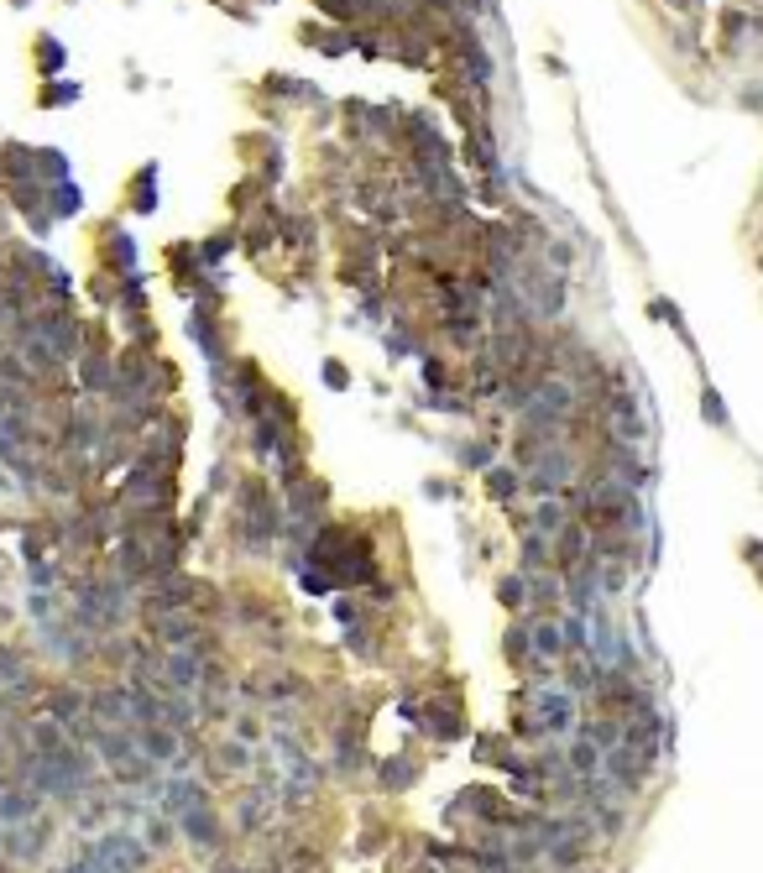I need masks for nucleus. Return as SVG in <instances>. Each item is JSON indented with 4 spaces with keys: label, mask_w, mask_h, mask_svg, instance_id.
Wrapping results in <instances>:
<instances>
[{
    "label": "nucleus",
    "mask_w": 763,
    "mask_h": 873,
    "mask_svg": "<svg viewBox=\"0 0 763 873\" xmlns=\"http://www.w3.org/2000/svg\"><path fill=\"white\" fill-rule=\"evenodd\" d=\"M115 576L126 586L152 581V539L147 534H121V544H115Z\"/></svg>",
    "instance_id": "nucleus-2"
},
{
    "label": "nucleus",
    "mask_w": 763,
    "mask_h": 873,
    "mask_svg": "<svg viewBox=\"0 0 763 873\" xmlns=\"http://www.w3.org/2000/svg\"><path fill=\"white\" fill-rule=\"evenodd\" d=\"M0 685H6V691H16V685H32V670H27V659H21L16 643H0Z\"/></svg>",
    "instance_id": "nucleus-28"
},
{
    "label": "nucleus",
    "mask_w": 763,
    "mask_h": 873,
    "mask_svg": "<svg viewBox=\"0 0 763 873\" xmlns=\"http://www.w3.org/2000/svg\"><path fill=\"white\" fill-rule=\"evenodd\" d=\"M439 330H445V340L455 351H476L481 346V314H445V319H439Z\"/></svg>",
    "instance_id": "nucleus-18"
},
{
    "label": "nucleus",
    "mask_w": 763,
    "mask_h": 873,
    "mask_svg": "<svg viewBox=\"0 0 763 873\" xmlns=\"http://www.w3.org/2000/svg\"><path fill=\"white\" fill-rule=\"evenodd\" d=\"M528 643H534V654H544V659L560 664V659H565V633H560V617H539V623H528Z\"/></svg>",
    "instance_id": "nucleus-19"
},
{
    "label": "nucleus",
    "mask_w": 763,
    "mask_h": 873,
    "mask_svg": "<svg viewBox=\"0 0 763 873\" xmlns=\"http://www.w3.org/2000/svg\"><path fill=\"white\" fill-rule=\"evenodd\" d=\"M601 758H607V753H601L596 743L575 738V743L565 748V769H570L575 779H596V774H601Z\"/></svg>",
    "instance_id": "nucleus-22"
},
{
    "label": "nucleus",
    "mask_w": 763,
    "mask_h": 873,
    "mask_svg": "<svg viewBox=\"0 0 763 873\" xmlns=\"http://www.w3.org/2000/svg\"><path fill=\"white\" fill-rule=\"evenodd\" d=\"M152 638L163 649H189L194 638H204V623L194 612H163V617H152Z\"/></svg>",
    "instance_id": "nucleus-9"
},
{
    "label": "nucleus",
    "mask_w": 763,
    "mask_h": 873,
    "mask_svg": "<svg viewBox=\"0 0 763 873\" xmlns=\"http://www.w3.org/2000/svg\"><path fill=\"white\" fill-rule=\"evenodd\" d=\"M27 581H32V591H53V586H58V565H53V560H37V565L27 570Z\"/></svg>",
    "instance_id": "nucleus-35"
},
{
    "label": "nucleus",
    "mask_w": 763,
    "mask_h": 873,
    "mask_svg": "<svg viewBox=\"0 0 763 873\" xmlns=\"http://www.w3.org/2000/svg\"><path fill=\"white\" fill-rule=\"evenodd\" d=\"M199 680H204V654L194 649H163V685L168 691H199Z\"/></svg>",
    "instance_id": "nucleus-5"
},
{
    "label": "nucleus",
    "mask_w": 763,
    "mask_h": 873,
    "mask_svg": "<svg viewBox=\"0 0 763 873\" xmlns=\"http://www.w3.org/2000/svg\"><path fill=\"white\" fill-rule=\"evenodd\" d=\"M622 732H628V722L612 717V711H601V717H586V722H581V732H575V738H586V743H596L601 753H612V748L622 743Z\"/></svg>",
    "instance_id": "nucleus-16"
},
{
    "label": "nucleus",
    "mask_w": 763,
    "mask_h": 873,
    "mask_svg": "<svg viewBox=\"0 0 763 873\" xmlns=\"http://www.w3.org/2000/svg\"><path fill=\"white\" fill-rule=\"evenodd\" d=\"M304 873H314V868H304Z\"/></svg>",
    "instance_id": "nucleus-47"
},
{
    "label": "nucleus",
    "mask_w": 763,
    "mask_h": 873,
    "mask_svg": "<svg viewBox=\"0 0 763 873\" xmlns=\"http://www.w3.org/2000/svg\"><path fill=\"white\" fill-rule=\"evenodd\" d=\"M330 612H335V623H340V628H356V623H361V607L351 602V596H335V607H330Z\"/></svg>",
    "instance_id": "nucleus-36"
},
{
    "label": "nucleus",
    "mask_w": 763,
    "mask_h": 873,
    "mask_svg": "<svg viewBox=\"0 0 763 873\" xmlns=\"http://www.w3.org/2000/svg\"><path fill=\"white\" fill-rule=\"evenodd\" d=\"M236 826H241V832H262V826H267V795H246L241 811H236Z\"/></svg>",
    "instance_id": "nucleus-31"
},
{
    "label": "nucleus",
    "mask_w": 763,
    "mask_h": 873,
    "mask_svg": "<svg viewBox=\"0 0 763 873\" xmlns=\"http://www.w3.org/2000/svg\"><path fill=\"white\" fill-rule=\"evenodd\" d=\"M570 873H596V868H570Z\"/></svg>",
    "instance_id": "nucleus-45"
},
{
    "label": "nucleus",
    "mask_w": 763,
    "mask_h": 873,
    "mask_svg": "<svg viewBox=\"0 0 763 873\" xmlns=\"http://www.w3.org/2000/svg\"><path fill=\"white\" fill-rule=\"evenodd\" d=\"M215 873H246V868H236L230 858H220V863H215Z\"/></svg>",
    "instance_id": "nucleus-44"
},
{
    "label": "nucleus",
    "mask_w": 763,
    "mask_h": 873,
    "mask_svg": "<svg viewBox=\"0 0 763 873\" xmlns=\"http://www.w3.org/2000/svg\"><path fill=\"white\" fill-rule=\"evenodd\" d=\"M586 555H591V528H586L581 518H570L560 534H554V570H560V576H570V570L581 565Z\"/></svg>",
    "instance_id": "nucleus-8"
},
{
    "label": "nucleus",
    "mask_w": 763,
    "mask_h": 873,
    "mask_svg": "<svg viewBox=\"0 0 763 873\" xmlns=\"http://www.w3.org/2000/svg\"><path fill=\"white\" fill-rule=\"evenodd\" d=\"M413 774H419V764H413L408 753H392V758H382V764H377V785H382L387 795H398V790L413 785Z\"/></svg>",
    "instance_id": "nucleus-20"
},
{
    "label": "nucleus",
    "mask_w": 763,
    "mask_h": 873,
    "mask_svg": "<svg viewBox=\"0 0 763 873\" xmlns=\"http://www.w3.org/2000/svg\"><path fill=\"white\" fill-rule=\"evenodd\" d=\"M68 743H74V738H68V727L53 722V717L32 727V753H37V758H53V753H63Z\"/></svg>",
    "instance_id": "nucleus-25"
},
{
    "label": "nucleus",
    "mask_w": 763,
    "mask_h": 873,
    "mask_svg": "<svg viewBox=\"0 0 763 873\" xmlns=\"http://www.w3.org/2000/svg\"><path fill=\"white\" fill-rule=\"evenodd\" d=\"M487 492L497 502H513L523 492V466H487Z\"/></svg>",
    "instance_id": "nucleus-27"
},
{
    "label": "nucleus",
    "mask_w": 763,
    "mask_h": 873,
    "mask_svg": "<svg viewBox=\"0 0 763 873\" xmlns=\"http://www.w3.org/2000/svg\"><path fill=\"white\" fill-rule=\"evenodd\" d=\"M0 790H6V774H0Z\"/></svg>",
    "instance_id": "nucleus-46"
},
{
    "label": "nucleus",
    "mask_w": 763,
    "mask_h": 873,
    "mask_svg": "<svg viewBox=\"0 0 763 873\" xmlns=\"http://www.w3.org/2000/svg\"><path fill=\"white\" fill-rule=\"evenodd\" d=\"M502 654H507V664H528V654H534V643H528V623H513L507 628V638H502Z\"/></svg>",
    "instance_id": "nucleus-30"
},
{
    "label": "nucleus",
    "mask_w": 763,
    "mask_h": 873,
    "mask_svg": "<svg viewBox=\"0 0 763 873\" xmlns=\"http://www.w3.org/2000/svg\"><path fill=\"white\" fill-rule=\"evenodd\" d=\"M424 382L434 387V398H445V366H439V356H424Z\"/></svg>",
    "instance_id": "nucleus-38"
},
{
    "label": "nucleus",
    "mask_w": 763,
    "mask_h": 873,
    "mask_svg": "<svg viewBox=\"0 0 763 873\" xmlns=\"http://www.w3.org/2000/svg\"><path fill=\"white\" fill-rule=\"evenodd\" d=\"M225 487H230V466L220 461V466L210 471V492H225Z\"/></svg>",
    "instance_id": "nucleus-43"
},
{
    "label": "nucleus",
    "mask_w": 763,
    "mask_h": 873,
    "mask_svg": "<svg viewBox=\"0 0 763 873\" xmlns=\"http://www.w3.org/2000/svg\"><path fill=\"white\" fill-rule=\"evenodd\" d=\"M95 847L105 853V863L115 873H147V863H152V847L142 837H131V832H105Z\"/></svg>",
    "instance_id": "nucleus-3"
},
{
    "label": "nucleus",
    "mask_w": 763,
    "mask_h": 873,
    "mask_svg": "<svg viewBox=\"0 0 763 873\" xmlns=\"http://www.w3.org/2000/svg\"><path fill=\"white\" fill-rule=\"evenodd\" d=\"M596 576H601V596H622L628 591V581H633V565L628 560H596Z\"/></svg>",
    "instance_id": "nucleus-29"
},
{
    "label": "nucleus",
    "mask_w": 763,
    "mask_h": 873,
    "mask_svg": "<svg viewBox=\"0 0 763 873\" xmlns=\"http://www.w3.org/2000/svg\"><path fill=\"white\" fill-rule=\"evenodd\" d=\"M215 758H220L225 769H236V774H246V769H251V753H246L241 743H220V748H215Z\"/></svg>",
    "instance_id": "nucleus-33"
},
{
    "label": "nucleus",
    "mask_w": 763,
    "mask_h": 873,
    "mask_svg": "<svg viewBox=\"0 0 763 873\" xmlns=\"http://www.w3.org/2000/svg\"><path fill=\"white\" fill-rule=\"evenodd\" d=\"M288 434H293V429H288L283 419H272V413H262V419H251V440H246V445H251V455H257V461H272L277 445H283Z\"/></svg>",
    "instance_id": "nucleus-15"
},
{
    "label": "nucleus",
    "mask_w": 763,
    "mask_h": 873,
    "mask_svg": "<svg viewBox=\"0 0 763 873\" xmlns=\"http://www.w3.org/2000/svg\"><path fill=\"white\" fill-rule=\"evenodd\" d=\"M528 591H534V612H549V617L565 612V576H560V570H539V576H528Z\"/></svg>",
    "instance_id": "nucleus-14"
},
{
    "label": "nucleus",
    "mask_w": 763,
    "mask_h": 873,
    "mask_svg": "<svg viewBox=\"0 0 763 873\" xmlns=\"http://www.w3.org/2000/svg\"><path fill=\"white\" fill-rule=\"evenodd\" d=\"M591 826H596V837L617 842L622 832H628V811H622V800H607V806H591Z\"/></svg>",
    "instance_id": "nucleus-26"
},
{
    "label": "nucleus",
    "mask_w": 763,
    "mask_h": 873,
    "mask_svg": "<svg viewBox=\"0 0 763 873\" xmlns=\"http://www.w3.org/2000/svg\"><path fill=\"white\" fill-rule=\"evenodd\" d=\"M460 466H471V471H487L492 466V440H471V445H460Z\"/></svg>",
    "instance_id": "nucleus-32"
},
{
    "label": "nucleus",
    "mask_w": 763,
    "mask_h": 873,
    "mask_svg": "<svg viewBox=\"0 0 763 873\" xmlns=\"http://www.w3.org/2000/svg\"><path fill=\"white\" fill-rule=\"evenodd\" d=\"M497 602L507 607V612H534V591H528V576H523V570H518V576H502L497 581Z\"/></svg>",
    "instance_id": "nucleus-24"
},
{
    "label": "nucleus",
    "mask_w": 763,
    "mask_h": 873,
    "mask_svg": "<svg viewBox=\"0 0 763 873\" xmlns=\"http://www.w3.org/2000/svg\"><path fill=\"white\" fill-rule=\"evenodd\" d=\"M225 246H230V236H215V241H204V262H220V257H225Z\"/></svg>",
    "instance_id": "nucleus-42"
},
{
    "label": "nucleus",
    "mask_w": 763,
    "mask_h": 873,
    "mask_svg": "<svg viewBox=\"0 0 763 873\" xmlns=\"http://www.w3.org/2000/svg\"><path fill=\"white\" fill-rule=\"evenodd\" d=\"M89 717L105 722V727H131L126 685H100V691H89Z\"/></svg>",
    "instance_id": "nucleus-12"
},
{
    "label": "nucleus",
    "mask_w": 763,
    "mask_h": 873,
    "mask_svg": "<svg viewBox=\"0 0 763 873\" xmlns=\"http://www.w3.org/2000/svg\"><path fill=\"white\" fill-rule=\"evenodd\" d=\"M701 413H706V424H727V408H722V398H716V387H706Z\"/></svg>",
    "instance_id": "nucleus-40"
},
{
    "label": "nucleus",
    "mask_w": 763,
    "mask_h": 873,
    "mask_svg": "<svg viewBox=\"0 0 763 873\" xmlns=\"http://www.w3.org/2000/svg\"><path fill=\"white\" fill-rule=\"evenodd\" d=\"M42 811V795L32 785H6L0 790V826H27Z\"/></svg>",
    "instance_id": "nucleus-11"
},
{
    "label": "nucleus",
    "mask_w": 763,
    "mask_h": 873,
    "mask_svg": "<svg viewBox=\"0 0 763 873\" xmlns=\"http://www.w3.org/2000/svg\"><path fill=\"white\" fill-rule=\"evenodd\" d=\"M523 576H539V570H554V544L544 539V534H534V528H528V534H523Z\"/></svg>",
    "instance_id": "nucleus-23"
},
{
    "label": "nucleus",
    "mask_w": 763,
    "mask_h": 873,
    "mask_svg": "<svg viewBox=\"0 0 763 873\" xmlns=\"http://www.w3.org/2000/svg\"><path fill=\"white\" fill-rule=\"evenodd\" d=\"M168 842H173V821L152 816V826H147V847H168Z\"/></svg>",
    "instance_id": "nucleus-39"
},
{
    "label": "nucleus",
    "mask_w": 763,
    "mask_h": 873,
    "mask_svg": "<svg viewBox=\"0 0 763 873\" xmlns=\"http://www.w3.org/2000/svg\"><path fill=\"white\" fill-rule=\"evenodd\" d=\"M105 257H110L115 267H126V272H131V267H136V246H131L126 236H110V246H105Z\"/></svg>",
    "instance_id": "nucleus-34"
},
{
    "label": "nucleus",
    "mask_w": 763,
    "mask_h": 873,
    "mask_svg": "<svg viewBox=\"0 0 763 873\" xmlns=\"http://www.w3.org/2000/svg\"><path fill=\"white\" fill-rule=\"evenodd\" d=\"M163 806H168V816H183V811L215 806V795H210V785H204V779H194V774H173L168 785H163Z\"/></svg>",
    "instance_id": "nucleus-7"
},
{
    "label": "nucleus",
    "mask_w": 763,
    "mask_h": 873,
    "mask_svg": "<svg viewBox=\"0 0 763 873\" xmlns=\"http://www.w3.org/2000/svg\"><path fill=\"white\" fill-rule=\"evenodd\" d=\"M570 523V508H565V502L560 497H539V508H534V518H528V528H534V534H544L549 544H554V534H560V528Z\"/></svg>",
    "instance_id": "nucleus-21"
},
{
    "label": "nucleus",
    "mask_w": 763,
    "mask_h": 873,
    "mask_svg": "<svg viewBox=\"0 0 763 873\" xmlns=\"http://www.w3.org/2000/svg\"><path fill=\"white\" fill-rule=\"evenodd\" d=\"M136 748H142L157 769H163V764H183V732H173V727H163V722L136 727Z\"/></svg>",
    "instance_id": "nucleus-6"
},
{
    "label": "nucleus",
    "mask_w": 763,
    "mask_h": 873,
    "mask_svg": "<svg viewBox=\"0 0 763 873\" xmlns=\"http://www.w3.org/2000/svg\"><path fill=\"white\" fill-rule=\"evenodd\" d=\"M236 738H241V743H257V738H262V727L251 722V717H241V722H236Z\"/></svg>",
    "instance_id": "nucleus-41"
},
{
    "label": "nucleus",
    "mask_w": 763,
    "mask_h": 873,
    "mask_svg": "<svg viewBox=\"0 0 763 873\" xmlns=\"http://www.w3.org/2000/svg\"><path fill=\"white\" fill-rule=\"evenodd\" d=\"M319 377H325V387H335V393H345V387H351V372H345L340 361H325V366H319Z\"/></svg>",
    "instance_id": "nucleus-37"
},
{
    "label": "nucleus",
    "mask_w": 763,
    "mask_h": 873,
    "mask_svg": "<svg viewBox=\"0 0 763 873\" xmlns=\"http://www.w3.org/2000/svg\"><path fill=\"white\" fill-rule=\"evenodd\" d=\"M79 387L89 398H110V387H115V356L105 346H89L84 340V351H79Z\"/></svg>",
    "instance_id": "nucleus-4"
},
{
    "label": "nucleus",
    "mask_w": 763,
    "mask_h": 873,
    "mask_svg": "<svg viewBox=\"0 0 763 873\" xmlns=\"http://www.w3.org/2000/svg\"><path fill=\"white\" fill-rule=\"evenodd\" d=\"M42 706H48V717H53V722L74 727V722L84 717V711H89V696L79 691V685H58V691H53L48 701H42Z\"/></svg>",
    "instance_id": "nucleus-17"
},
{
    "label": "nucleus",
    "mask_w": 763,
    "mask_h": 873,
    "mask_svg": "<svg viewBox=\"0 0 763 873\" xmlns=\"http://www.w3.org/2000/svg\"><path fill=\"white\" fill-rule=\"evenodd\" d=\"M649 769H654V764H643V753H638V748H628V743H617L607 758H601V774L612 779V790H617L622 800L638 795L643 785H649Z\"/></svg>",
    "instance_id": "nucleus-1"
},
{
    "label": "nucleus",
    "mask_w": 763,
    "mask_h": 873,
    "mask_svg": "<svg viewBox=\"0 0 763 873\" xmlns=\"http://www.w3.org/2000/svg\"><path fill=\"white\" fill-rule=\"evenodd\" d=\"M419 722L429 727V738H439V743H455V738H466V717H460L455 706H445V701H424Z\"/></svg>",
    "instance_id": "nucleus-13"
},
{
    "label": "nucleus",
    "mask_w": 763,
    "mask_h": 873,
    "mask_svg": "<svg viewBox=\"0 0 763 873\" xmlns=\"http://www.w3.org/2000/svg\"><path fill=\"white\" fill-rule=\"evenodd\" d=\"M178 832L189 837L194 847H204V853H215V847L225 842V832H220V816H215V806L183 811V816H178Z\"/></svg>",
    "instance_id": "nucleus-10"
}]
</instances>
